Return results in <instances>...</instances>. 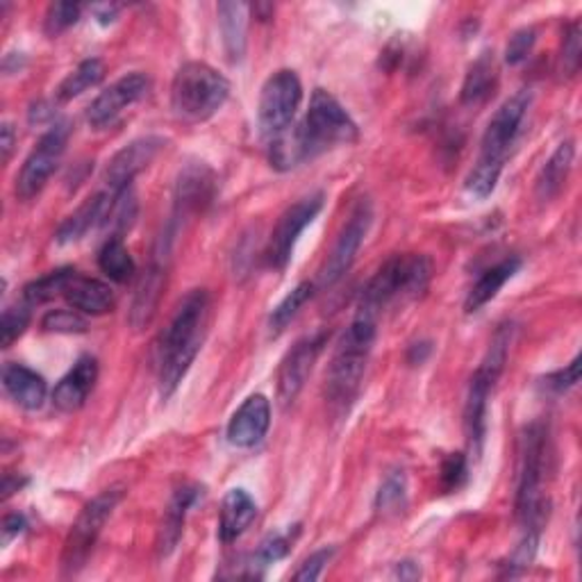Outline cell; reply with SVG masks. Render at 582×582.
Returning <instances> with one entry per match:
<instances>
[{
  "label": "cell",
  "instance_id": "cell-37",
  "mask_svg": "<svg viewBox=\"0 0 582 582\" xmlns=\"http://www.w3.org/2000/svg\"><path fill=\"white\" fill-rule=\"evenodd\" d=\"M30 326V305H12L3 312V318H0V344L3 348H10Z\"/></svg>",
  "mask_w": 582,
  "mask_h": 582
},
{
  "label": "cell",
  "instance_id": "cell-48",
  "mask_svg": "<svg viewBox=\"0 0 582 582\" xmlns=\"http://www.w3.org/2000/svg\"><path fill=\"white\" fill-rule=\"evenodd\" d=\"M21 488H23V482L19 480V475L8 473L5 480H3V501H8V499H10L12 494H16Z\"/></svg>",
  "mask_w": 582,
  "mask_h": 582
},
{
  "label": "cell",
  "instance_id": "cell-22",
  "mask_svg": "<svg viewBox=\"0 0 582 582\" xmlns=\"http://www.w3.org/2000/svg\"><path fill=\"white\" fill-rule=\"evenodd\" d=\"M112 199H114V193L108 189L93 193V197L87 199L71 216L61 221L57 235H55L57 244L80 242L89 231L99 228V225H105L110 208H112Z\"/></svg>",
  "mask_w": 582,
  "mask_h": 582
},
{
  "label": "cell",
  "instance_id": "cell-29",
  "mask_svg": "<svg viewBox=\"0 0 582 582\" xmlns=\"http://www.w3.org/2000/svg\"><path fill=\"white\" fill-rule=\"evenodd\" d=\"M216 12H219V27H221L225 55H228L233 64H237L246 53L248 8L242 3H221Z\"/></svg>",
  "mask_w": 582,
  "mask_h": 582
},
{
  "label": "cell",
  "instance_id": "cell-31",
  "mask_svg": "<svg viewBox=\"0 0 582 582\" xmlns=\"http://www.w3.org/2000/svg\"><path fill=\"white\" fill-rule=\"evenodd\" d=\"M76 269L71 267H64V269H55L37 280H32L25 284L23 289V303H27L30 307L35 305H42V303H48L53 301L55 296L64 294L67 291V287L71 284V280L76 278Z\"/></svg>",
  "mask_w": 582,
  "mask_h": 582
},
{
  "label": "cell",
  "instance_id": "cell-17",
  "mask_svg": "<svg viewBox=\"0 0 582 582\" xmlns=\"http://www.w3.org/2000/svg\"><path fill=\"white\" fill-rule=\"evenodd\" d=\"M150 89V78L144 74H127L96 96L87 110V121L91 127L112 125L127 108L142 101Z\"/></svg>",
  "mask_w": 582,
  "mask_h": 582
},
{
  "label": "cell",
  "instance_id": "cell-30",
  "mask_svg": "<svg viewBox=\"0 0 582 582\" xmlns=\"http://www.w3.org/2000/svg\"><path fill=\"white\" fill-rule=\"evenodd\" d=\"M105 78V64L99 57H91L80 61L78 67L64 78L55 91V99L57 103H69L78 96H82L85 91H89L91 87L99 85Z\"/></svg>",
  "mask_w": 582,
  "mask_h": 582
},
{
  "label": "cell",
  "instance_id": "cell-14",
  "mask_svg": "<svg viewBox=\"0 0 582 582\" xmlns=\"http://www.w3.org/2000/svg\"><path fill=\"white\" fill-rule=\"evenodd\" d=\"M371 221H373V208L367 199H362L355 210L350 212L346 225L342 228L326 265L321 267L318 271V284L321 287H333L337 284L352 267L355 257H358L369 228H371Z\"/></svg>",
  "mask_w": 582,
  "mask_h": 582
},
{
  "label": "cell",
  "instance_id": "cell-35",
  "mask_svg": "<svg viewBox=\"0 0 582 582\" xmlns=\"http://www.w3.org/2000/svg\"><path fill=\"white\" fill-rule=\"evenodd\" d=\"M42 328L57 335H80L87 333V318L78 310H53L42 318Z\"/></svg>",
  "mask_w": 582,
  "mask_h": 582
},
{
  "label": "cell",
  "instance_id": "cell-33",
  "mask_svg": "<svg viewBox=\"0 0 582 582\" xmlns=\"http://www.w3.org/2000/svg\"><path fill=\"white\" fill-rule=\"evenodd\" d=\"M312 296H314V284L312 282H301L299 287L291 289L289 294L273 307V312L269 316V333H271V337H278L280 333H284L289 323L299 316V312L303 310V305Z\"/></svg>",
  "mask_w": 582,
  "mask_h": 582
},
{
  "label": "cell",
  "instance_id": "cell-4",
  "mask_svg": "<svg viewBox=\"0 0 582 582\" xmlns=\"http://www.w3.org/2000/svg\"><path fill=\"white\" fill-rule=\"evenodd\" d=\"M430 278L433 262L426 255H394L362 289L358 312L378 318L380 312L392 303L422 296L430 284Z\"/></svg>",
  "mask_w": 582,
  "mask_h": 582
},
{
  "label": "cell",
  "instance_id": "cell-19",
  "mask_svg": "<svg viewBox=\"0 0 582 582\" xmlns=\"http://www.w3.org/2000/svg\"><path fill=\"white\" fill-rule=\"evenodd\" d=\"M271 428V403L262 394L248 396L231 416L225 437L235 448H253L260 444Z\"/></svg>",
  "mask_w": 582,
  "mask_h": 582
},
{
  "label": "cell",
  "instance_id": "cell-6",
  "mask_svg": "<svg viewBox=\"0 0 582 582\" xmlns=\"http://www.w3.org/2000/svg\"><path fill=\"white\" fill-rule=\"evenodd\" d=\"M514 337V326L512 323H503L492 337V344L484 352V358L480 367L475 369L469 392H467V403H465V435L469 441V448L473 450V456H480L484 435H488V410H490V396L494 392V387L505 369L507 352L512 346Z\"/></svg>",
  "mask_w": 582,
  "mask_h": 582
},
{
  "label": "cell",
  "instance_id": "cell-38",
  "mask_svg": "<svg viewBox=\"0 0 582 582\" xmlns=\"http://www.w3.org/2000/svg\"><path fill=\"white\" fill-rule=\"evenodd\" d=\"M469 478V467L467 458L462 452H450V456L441 462L439 471V488L444 494H452L465 488V482Z\"/></svg>",
  "mask_w": 582,
  "mask_h": 582
},
{
  "label": "cell",
  "instance_id": "cell-1",
  "mask_svg": "<svg viewBox=\"0 0 582 582\" xmlns=\"http://www.w3.org/2000/svg\"><path fill=\"white\" fill-rule=\"evenodd\" d=\"M210 323V294L193 289L180 301L167 331L157 344V380L161 399L176 394L187 371L203 348Z\"/></svg>",
  "mask_w": 582,
  "mask_h": 582
},
{
  "label": "cell",
  "instance_id": "cell-12",
  "mask_svg": "<svg viewBox=\"0 0 582 582\" xmlns=\"http://www.w3.org/2000/svg\"><path fill=\"white\" fill-rule=\"evenodd\" d=\"M323 203H326V193L316 191L310 193V197L296 201L294 205H289L271 233L269 246H267V262L271 269L276 271H284L291 255H294L296 242L303 235V231L307 225L318 216V212L323 210Z\"/></svg>",
  "mask_w": 582,
  "mask_h": 582
},
{
  "label": "cell",
  "instance_id": "cell-15",
  "mask_svg": "<svg viewBox=\"0 0 582 582\" xmlns=\"http://www.w3.org/2000/svg\"><path fill=\"white\" fill-rule=\"evenodd\" d=\"M171 239H167L161 235L157 239L155 253H153V260L146 267V271L139 276V282L135 287V296H133V305H131V326L135 331H144L148 328L157 310H159V301L161 294H165L167 289V271H169V253H171Z\"/></svg>",
  "mask_w": 582,
  "mask_h": 582
},
{
  "label": "cell",
  "instance_id": "cell-7",
  "mask_svg": "<svg viewBox=\"0 0 582 582\" xmlns=\"http://www.w3.org/2000/svg\"><path fill=\"white\" fill-rule=\"evenodd\" d=\"M231 96V82L205 61H187L171 85V108L178 119L201 123L212 119Z\"/></svg>",
  "mask_w": 582,
  "mask_h": 582
},
{
  "label": "cell",
  "instance_id": "cell-26",
  "mask_svg": "<svg viewBox=\"0 0 582 582\" xmlns=\"http://www.w3.org/2000/svg\"><path fill=\"white\" fill-rule=\"evenodd\" d=\"M573 157H575L573 142H562L556 148V153L548 157V161L541 167V171L537 176V182H535L537 201L548 203V201H553L556 197H560V191L564 189L567 178L571 174Z\"/></svg>",
  "mask_w": 582,
  "mask_h": 582
},
{
  "label": "cell",
  "instance_id": "cell-25",
  "mask_svg": "<svg viewBox=\"0 0 582 582\" xmlns=\"http://www.w3.org/2000/svg\"><path fill=\"white\" fill-rule=\"evenodd\" d=\"M64 299H67L69 305L80 314H91V316L108 314L114 307V294L110 284L96 278L76 276L67 287V291H64Z\"/></svg>",
  "mask_w": 582,
  "mask_h": 582
},
{
  "label": "cell",
  "instance_id": "cell-45",
  "mask_svg": "<svg viewBox=\"0 0 582 582\" xmlns=\"http://www.w3.org/2000/svg\"><path fill=\"white\" fill-rule=\"evenodd\" d=\"M14 144H16V131L12 123H3L0 125V150H3V161L8 165L10 157H12V150H14Z\"/></svg>",
  "mask_w": 582,
  "mask_h": 582
},
{
  "label": "cell",
  "instance_id": "cell-39",
  "mask_svg": "<svg viewBox=\"0 0 582 582\" xmlns=\"http://www.w3.org/2000/svg\"><path fill=\"white\" fill-rule=\"evenodd\" d=\"M582 59V40H580V25L571 23L562 35V51H560V74L573 78L580 69Z\"/></svg>",
  "mask_w": 582,
  "mask_h": 582
},
{
  "label": "cell",
  "instance_id": "cell-34",
  "mask_svg": "<svg viewBox=\"0 0 582 582\" xmlns=\"http://www.w3.org/2000/svg\"><path fill=\"white\" fill-rule=\"evenodd\" d=\"M407 501V478L403 471H392L382 480L376 494V510L378 512H399Z\"/></svg>",
  "mask_w": 582,
  "mask_h": 582
},
{
  "label": "cell",
  "instance_id": "cell-44",
  "mask_svg": "<svg viewBox=\"0 0 582 582\" xmlns=\"http://www.w3.org/2000/svg\"><path fill=\"white\" fill-rule=\"evenodd\" d=\"M27 528V522H25V516L14 512V514H8L5 519H3V544L8 546L12 539H16L23 530Z\"/></svg>",
  "mask_w": 582,
  "mask_h": 582
},
{
  "label": "cell",
  "instance_id": "cell-16",
  "mask_svg": "<svg viewBox=\"0 0 582 582\" xmlns=\"http://www.w3.org/2000/svg\"><path fill=\"white\" fill-rule=\"evenodd\" d=\"M326 342H328L326 333H316V335H310L296 342L284 355V360L280 362V369H278V399L284 407H289L301 396L303 387L318 360L323 346H326Z\"/></svg>",
  "mask_w": 582,
  "mask_h": 582
},
{
  "label": "cell",
  "instance_id": "cell-41",
  "mask_svg": "<svg viewBox=\"0 0 582 582\" xmlns=\"http://www.w3.org/2000/svg\"><path fill=\"white\" fill-rule=\"evenodd\" d=\"M535 42H537V32L533 27H524L519 32H514L505 48V61L512 64V67L514 64H522L530 55Z\"/></svg>",
  "mask_w": 582,
  "mask_h": 582
},
{
  "label": "cell",
  "instance_id": "cell-3",
  "mask_svg": "<svg viewBox=\"0 0 582 582\" xmlns=\"http://www.w3.org/2000/svg\"><path fill=\"white\" fill-rule=\"evenodd\" d=\"M378 318L358 312L350 326L339 337L326 373V401L333 414H348L360 394L362 378L376 342Z\"/></svg>",
  "mask_w": 582,
  "mask_h": 582
},
{
  "label": "cell",
  "instance_id": "cell-49",
  "mask_svg": "<svg viewBox=\"0 0 582 582\" xmlns=\"http://www.w3.org/2000/svg\"><path fill=\"white\" fill-rule=\"evenodd\" d=\"M93 12H96V16H99V21L101 23H112L114 21V16H116V12H119V8L116 5H103V8H93Z\"/></svg>",
  "mask_w": 582,
  "mask_h": 582
},
{
  "label": "cell",
  "instance_id": "cell-36",
  "mask_svg": "<svg viewBox=\"0 0 582 582\" xmlns=\"http://www.w3.org/2000/svg\"><path fill=\"white\" fill-rule=\"evenodd\" d=\"M82 8L78 3H53L44 19V32L48 37H59L61 32H67L80 21Z\"/></svg>",
  "mask_w": 582,
  "mask_h": 582
},
{
  "label": "cell",
  "instance_id": "cell-24",
  "mask_svg": "<svg viewBox=\"0 0 582 582\" xmlns=\"http://www.w3.org/2000/svg\"><path fill=\"white\" fill-rule=\"evenodd\" d=\"M257 505L246 490H231L223 496L219 514V539L223 544L237 541L255 522Z\"/></svg>",
  "mask_w": 582,
  "mask_h": 582
},
{
  "label": "cell",
  "instance_id": "cell-32",
  "mask_svg": "<svg viewBox=\"0 0 582 582\" xmlns=\"http://www.w3.org/2000/svg\"><path fill=\"white\" fill-rule=\"evenodd\" d=\"M99 267L110 280H114L119 284L133 280L135 269H137L131 250H127V246L123 244L121 237H110L103 244V248L99 253Z\"/></svg>",
  "mask_w": 582,
  "mask_h": 582
},
{
  "label": "cell",
  "instance_id": "cell-13",
  "mask_svg": "<svg viewBox=\"0 0 582 582\" xmlns=\"http://www.w3.org/2000/svg\"><path fill=\"white\" fill-rule=\"evenodd\" d=\"M216 193V176L205 165V161H189V165L178 174L176 189H174V212L167 231L176 237L178 228L193 219L203 214Z\"/></svg>",
  "mask_w": 582,
  "mask_h": 582
},
{
  "label": "cell",
  "instance_id": "cell-2",
  "mask_svg": "<svg viewBox=\"0 0 582 582\" xmlns=\"http://www.w3.org/2000/svg\"><path fill=\"white\" fill-rule=\"evenodd\" d=\"M530 103H533L530 89H522L510 96V99L490 119L488 131H484L480 142V155L465 180V187L471 197L482 201L494 193L505 167L507 153L516 135H519V127L528 114Z\"/></svg>",
  "mask_w": 582,
  "mask_h": 582
},
{
  "label": "cell",
  "instance_id": "cell-21",
  "mask_svg": "<svg viewBox=\"0 0 582 582\" xmlns=\"http://www.w3.org/2000/svg\"><path fill=\"white\" fill-rule=\"evenodd\" d=\"M201 496H203V488H199V484H182V488L174 492V499L165 512V519H161L159 535H157L159 558H169L176 551V546L184 530L187 514L193 505L199 503Z\"/></svg>",
  "mask_w": 582,
  "mask_h": 582
},
{
  "label": "cell",
  "instance_id": "cell-28",
  "mask_svg": "<svg viewBox=\"0 0 582 582\" xmlns=\"http://www.w3.org/2000/svg\"><path fill=\"white\" fill-rule=\"evenodd\" d=\"M499 82V71H496V61L492 53H482L465 76L462 91H460V101L462 105L475 108L482 105L484 101H490V96L494 93Z\"/></svg>",
  "mask_w": 582,
  "mask_h": 582
},
{
  "label": "cell",
  "instance_id": "cell-42",
  "mask_svg": "<svg viewBox=\"0 0 582 582\" xmlns=\"http://www.w3.org/2000/svg\"><path fill=\"white\" fill-rule=\"evenodd\" d=\"M578 380H580V355L573 358V362L567 365L564 369L548 373L544 378V384H546V390H551L553 394H564L571 390V387L578 384Z\"/></svg>",
  "mask_w": 582,
  "mask_h": 582
},
{
  "label": "cell",
  "instance_id": "cell-23",
  "mask_svg": "<svg viewBox=\"0 0 582 582\" xmlns=\"http://www.w3.org/2000/svg\"><path fill=\"white\" fill-rule=\"evenodd\" d=\"M3 387L8 396L23 410L35 412L44 405L48 396V384L46 380L23 365L8 362L3 367Z\"/></svg>",
  "mask_w": 582,
  "mask_h": 582
},
{
  "label": "cell",
  "instance_id": "cell-5",
  "mask_svg": "<svg viewBox=\"0 0 582 582\" xmlns=\"http://www.w3.org/2000/svg\"><path fill=\"white\" fill-rule=\"evenodd\" d=\"M548 471V430L544 424H530L522 437L519 480H516V519L526 533H541L548 514L544 482Z\"/></svg>",
  "mask_w": 582,
  "mask_h": 582
},
{
  "label": "cell",
  "instance_id": "cell-18",
  "mask_svg": "<svg viewBox=\"0 0 582 582\" xmlns=\"http://www.w3.org/2000/svg\"><path fill=\"white\" fill-rule=\"evenodd\" d=\"M167 146V142L161 137L148 135L131 142L123 146L108 165L105 171V189L112 193H121L125 189H131L133 180L150 165V161L159 155V150Z\"/></svg>",
  "mask_w": 582,
  "mask_h": 582
},
{
  "label": "cell",
  "instance_id": "cell-47",
  "mask_svg": "<svg viewBox=\"0 0 582 582\" xmlns=\"http://www.w3.org/2000/svg\"><path fill=\"white\" fill-rule=\"evenodd\" d=\"M394 575L401 578V580H418V578H422V567H418L412 560H403V562L396 564Z\"/></svg>",
  "mask_w": 582,
  "mask_h": 582
},
{
  "label": "cell",
  "instance_id": "cell-9",
  "mask_svg": "<svg viewBox=\"0 0 582 582\" xmlns=\"http://www.w3.org/2000/svg\"><path fill=\"white\" fill-rule=\"evenodd\" d=\"M123 494L125 492L121 484H114V488L103 490L99 496L82 507L67 541H64V551H61L64 575H76L87 564L105 524L110 522L116 505L123 501Z\"/></svg>",
  "mask_w": 582,
  "mask_h": 582
},
{
  "label": "cell",
  "instance_id": "cell-40",
  "mask_svg": "<svg viewBox=\"0 0 582 582\" xmlns=\"http://www.w3.org/2000/svg\"><path fill=\"white\" fill-rule=\"evenodd\" d=\"M299 533V530H296ZM294 533V535H296ZM294 535H291V530L287 533H271L262 544L260 548H257V553L253 558V567H267V564H273L278 560H282L287 553H289V548H291V541H294Z\"/></svg>",
  "mask_w": 582,
  "mask_h": 582
},
{
  "label": "cell",
  "instance_id": "cell-10",
  "mask_svg": "<svg viewBox=\"0 0 582 582\" xmlns=\"http://www.w3.org/2000/svg\"><path fill=\"white\" fill-rule=\"evenodd\" d=\"M303 103V85L296 71H276L260 91V105H257V123L260 133L269 142L294 125L296 112Z\"/></svg>",
  "mask_w": 582,
  "mask_h": 582
},
{
  "label": "cell",
  "instance_id": "cell-11",
  "mask_svg": "<svg viewBox=\"0 0 582 582\" xmlns=\"http://www.w3.org/2000/svg\"><path fill=\"white\" fill-rule=\"evenodd\" d=\"M69 135H71V123L59 121L37 142L35 150L25 157L23 167L16 176V187H14L16 199L32 201L35 197H40L59 167L61 155L67 150Z\"/></svg>",
  "mask_w": 582,
  "mask_h": 582
},
{
  "label": "cell",
  "instance_id": "cell-43",
  "mask_svg": "<svg viewBox=\"0 0 582 582\" xmlns=\"http://www.w3.org/2000/svg\"><path fill=\"white\" fill-rule=\"evenodd\" d=\"M335 556V548H321V551H314L301 567L299 571L294 573V580L299 582H312V580H318L323 569H326V564L333 560Z\"/></svg>",
  "mask_w": 582,
  "mask_h": 582
},
{
  "label": "cell",
  "instance_id": "cell-20",
  "mask_svg": "<svg viewBox=\"0 0 582 582\" xmlns=\"http://www.w3.org/2000/svg\"><path fill=\"white\" fill-rule=\"evenodd\" d=\"M96 380H99V362L91 355H82L74 369L55 384L53 405L67 414L78 412L93 392Z\"/></svg>",
  "mask_w": 582,
  "mask_h": 582
},
{
  "label": "cell",
  "instance_id": "cell-8",
  "mask_svg": "<svg viewBox=\"0 0 582 582\" xmlns=\"http://www.w3.org/2000/svg\"><path fill=\"white\" fill-rule=\"evenodd\" d=\"M299 135L307 159L326 153L335 146L355 144L360 137L358 123L342 108V103L326 89H314L310 99V110L299 125Z\"/></svg>",
  "mask_w": 582,
  "mask_h": 582
},
{
  "label": "cell",
  "instance_id": "cell-46",
  "mask_svg": "<svg viewBox=\"0 0 582 582\" xmlns=\"http://www.w3.org/2000/svg\"><path fill=\"white\" fill-rule=\"evenodd\" d=\"M55 116V108L48 103V101H40V103H35V105H32L30 108V112H27V119H30V123L32 125H40V123H46V121H51Z\"/></svg>",
  "mask_w": 582,
  "mask_h": 582
},
{
  "label": "cell",
  "instance_id": "cell-27",
  "mask_svg": "<svg viewBox=\"0 0 582 582\" xmlns=\"http://www.w3.org/2000/svg\"><path fill=\"white\" fill-rule=\"evenodd\" d=\"M522 269V260L519 257H507V260L494 265L492 269L484 271L475 284L471 287V291L467 294V301H465V310L469 314L482 310L484 305H488L490 301H494L499 296V291L505 287L507 280L514 278V273Z\"/></svg>",
  "mask_w": 582,
  "mask_h": 582
}]
</instances>
